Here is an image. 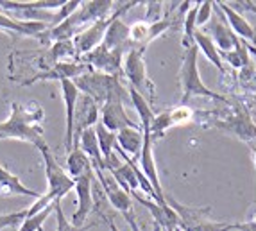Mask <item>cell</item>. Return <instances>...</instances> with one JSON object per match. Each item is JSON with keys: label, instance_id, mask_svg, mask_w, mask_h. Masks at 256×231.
Here are the masks:
<instances>
[{"label": "cell", "instance_id": "obj_4", "mask_svg": "<svg viewBox=\"0 0 256 231\" xmlns=\"http://www.w3.org/2000/svg\"><path fill=\"white\" fill-rule=\"evenodd\" d=\"M144 52H146V48H140V47L129 48L124 56V66H122V70H124V77L129 81V86L134 88L140 95H144L149 102H152L154 97H156V86H154V82L147 76Z\"/></svg>", "mask_w": 256, "mask_h": 231}, {"label": "cell", "instance_id": "obj_6", "mask_svg": "<svg viewBox=\"0 0 256 231\" xmlns=\"http://www.w3.org/2000/svg\"><path fill=\"white\" fill-rule=\"evenodd\" d=\"M124 56H126V50H108V48H104L100 45L95 50H92L90 54L82 56L79 61L88 64L95 72L120 77L124 76V70H122V66H124Z\"/></svg>", "mask_w": 256, "mask_h": 231}, {"label": "cell", "instance_id": "obj_3", "mask_svg": "<svg viewBox=\"0 0 256 231\" xmlns=\"http://www.w3.org/2000/svg\"><path fill=\"white\" fill-rule=\"evenodd\" d=\"M197 52H199L197 45L184 50L183 63H181V70H180V82H181V90H183L181 106H184L190 100V97H206V98H215V100L228 102L226 97H222L217 92H212L202 82L201 76H199V68H197Z\"/></svg>", "mask_w": 256, "mask_h": 231}, {"label": "cell", "instance_id": "obj_18", "mask_svg": "<svg viewBox=\"0 0 256 231\" xmlns=\"http://www.w3.org/2000/svg\"><path fill=\"white\" fill-rule=\"evenodd\" d=\"M0 29L8 30L11 34L27 36V38H40L50 27L47 24H42V22H24L9 16L6 13H0Z\"/></svg>", "mask_w": 256, "mask_h": 231}, {"label": "cell", "instance_id": "obj_37", "mask_svg": "<svg viewBox=\"0 0 256 231\" xmlns=\"http://www.w3.org/2000/svg\"><path fill=\"white\" fill-rule=\"evenodd\" d=\"M162 231H176V228H166V230H162Z\"/></svg>", "mask_w": 256, "mask_h": 231}, {"label": "cell", "instance_id": "obj_25", "mask_svg": "<svg viewBox=\"0 0 256 231\" xmlns=\"http://www.w3.org/2000/svg\"><path fill=\"white\" fill-rule=\"evenodd\" d=\"M92 168H94V165H92L90 158H88L79 147L70 150L68 156H66V172L70 174L72 180L81 178L82 174H86V172L92 170Z\"/></svg>", "mask_w": 256, "mask_h": 231}, {"label": "cell", "instance_id": "obj_23", "mask_svg": "<svg viewBox=\"0 0 256 231\" xmlns=\"http://www.w3.org/2000/svg\"><path fill=\"white\" fill-rule=\"evenodd\" d=\"M194 40H196V45L197 48H201V52L206 56V60L210 61V63H214L215 66L218 68V72H226V68H224V64H222V58H220V52H218V48L215 47L214 40L210 38L208 34H206L202 29H196V34H194Z\"/></svg>", "mask_w": 256, "mask_h": 231}, {"label": "cell", "instance_id": "obj_11", "mask_svg": "<svg viewBox=\"0 0 256 231\" xmlns=\"http://www.w3.org/2000/svg\"><path fill=\"white\" fill-rule=\"evenodd\" d=\"M124 100L120 98H110L100 106V124L106 129L113 131V133H118L120 129L126 128H138L140 124H136L134 120L129 118V115L126 113Z\"/></svg>", "mask_w": 256, "mask_h": 231}, {"label": "cell", "instance_id": "obj_38", "mask_svg": "<svg viewBox=\"0 0 256 231\" xmlns=\"http://www.w3.org/2000/svg\"><path fill=\"white\" fill-rule=\"evenodd\" d=\"M254 167H256V149H254Z\"/></svg>", "mask_w": 256, "mask_h": 231}, {"label": "cell", "instance_id": "obj_33", "mask_svg": "<svg viewBox=\"0 0 256 231\" xmlns=\"http://www.w3.org/2000/svg\"><path fill=\"white\" fill-rule=\"evenodd\" d=\"M147 14L144 22L147 24H156L162 20V11H163V2H147Z\"/></svg>", "mask_w": 256, "mask_h": 231}, {"label": "cell", "instance_id": "obj_13", "mask_svg": "<svg viewBox=\"0 0 256 231\" xmlns=\"http://www.w3.org/2000/svg\"><path fill=\"white\" fill-rule=\"evenodd\" d=\"M95 172V170H94ZM95 176H97L98 183H100V186H102L104 194H106L108 201L111 202V206L115 208V210H118L120 214H131L132 212V197L131 194L126 192L122 186H120L118 183L115 181V178L110 174V172H95Z\"/></svg>", "mask_w": 256, "mask_h": 231}, {"label": "cell", "instance_id": "obj_10", "mask_svg": "<svg viewBox=\"0 0 256 231\" xmlns=\"http://www.w3.org/2000/svg\"><path fill=\"white\" fill-rule=\"evenodd\" d=\"M113 16H115V13L108 18H102V20H97L95 24L88 26L82 32H79V34L72 40L74 45H76V50H77L79 60L102 45L104 36H106V30H108V27H110L111 20H113Z\"/></svg>", "mask_w": 256, "mask_h": 231}, {"label": "cell", "instance_id": "obj_30", "mask_svg": "<svg viewBox=\"0 0 256 231\" xmlns=\"http://www.w3.org/2000/svg\"><path fill=\"white\" fill-rule=\"evenodd\" d=\"M170 128H174V122H172L170 110H166V112L156 115L152 126H150V136H152V140H160V138L165 136V133Z\"/></svg>", "mask_w": 256, "mask_h": 231}, {"label": "cell", "instance_id": "obj_34", "mask_svg": "<svg viewBox=\"0 0 256 231\" xmlns=\"http://www.w3.org/2000/svg\"><path fill=\"white\" fill-rule=\"evenodd\" d=\"M235 231H256V218L246 222H235Z\"/></svg>", "mask_w": 256, "mask_h": 231}, {"label": "cell", "instance_id": "obj_2", "mask_svg": "<svg viewBox=\"0 0 256 231\" xmlns=\"http://www.w3.org/2000/svg\"><path fill=\"white\" fill-rule=\"evenodd\" d=\"M74 84L77 86V90L82 95H88V97L94 98L98 106H102L110 98H120L124 102L131 100L129 98V88H126L120 81V77L115 76L88 70L86 74L74 79Z\"/></svg>", "mask_w": 256, "mask_h": 231}, {"label": "cell", "instance_id": "obj_21", "mask_svg": "<svg viewBox=\"0 0 256 231\" xmlns=\"http://www.w3.org/2000/svg\"><path fill=\"white\" fill-rule=\"evenodd\" d=\"M79 149L90 158L92 165H94L95 172H106V163H104L102 152H100V147H98V140H97V133H95V128L86 129L84 133L79 138ZM76 147V149H77Z\"/></svg>", "mask_w": 256, "mask_h": 231}, {"label": "cell", "instance_id": "obj_9", "mask_svg": "<svg viewBox=\"0 0 256 231\" xmlns=\"http://www.w3.org/2000/svg\"><path fill=\"white\" fill-rule=\"evenodd\" d=\"M100 120V106L88 95H79L74 116V149L79 146V138L86 129H92ZM72 149V150H74Z\"/></svg>", "mask_w": 256, "mask_h": 231}, {"label": "cell", "instance_id": "obj_19", "mask_svg": "<svg viewBox=\"0 0 256 231\" xmlns=\"http://www.w3.org/2000/svg\"><path fill=\"white\" fill-rule=\"evenodd\" d=\"M116 147L124 154H128L131 160H140L142 147H144V129L126 128L116 133Z\"/></svg>", "mask_w": 256, "mask_h": 231}, {"label": "cell", "instance_id": "obj_8", "mask_svg": "<svg viewBox=\"0 0 256 231\" xmlns=\"http://www.w3.org/2000/svg\"><path fill=\"white\" fill-rule=\"evenodd\" d=\"M88 70H92L88 64L81 63V61H64V63H56L50 68H47L45 72H40L36 76L29 77L26 81H20L22 86H29L34 82L42 81H74L79 76L86 74Z\"/></svg>", "mask_w": 256, "mask_h": 231}, {"label": "cell", "instance_id": "obj_35", "mask_svg": "<svg viewBox=\"0 0 256 231\" xmlns=\"http://www.w3.org/2000/svg\"><path fill=\"white\" fill-rule=\"evenodd\" d=\"M124 218L128 220L129 226H131V231H142L140 226H138V222H136V218H134V215H132V212L131 214H124Z\"/></svg>", "mask_w": 256, "mask_h": 231}, {"label": "cell", "instance_id": "obj_31", "mask_svg": "<svg viewBox=\"0 0 256 231\" xmlns=\"http://www.w3.org/2000/svg\"><path fill=\"white\" fill-rule=\"evenodd\" d=\"M27 217V208L26 210L14 212V214H0V231L6 228L18 226L20 222H24V218Z\"/></svg>", "mask_w": 256, "mask_h": 231}, {"label": "cell", "instance_id": "obj_27", "mask_svg": "<svg viewBox=\"0 0 256 231\" xmlns=\"http://www.w3.org/2000/svg\"><path fill=\"white\" fill-rule=\"evenodd\" d=\"M178 228H181L183 231H235V222H220V220H214L206 215L201 220Z\"/></svg>", "mask_w": 256, "mask_h": 231}, {"label": "cell", "instance_id": "obj_22", "mask_svg": "<svg viewBox=\"0 0 256 231\" xmlns=\"http://www.w3.org/2000/svg\"><path fill=\"white\" fill-rule=\"evenodd\" d=\"M129 98H131V104L132 108L136 110L138 113V118H140V128L147 133H150V126H152L154 118H156V113L152 112V108H150V102L147 100L144 95L138 94L134 88L129 86Z\"/></svg>", "mask_w": 256, "mask_h": 231}, {"label": "cell", "instance_id": "obj_32", "mask_svg": "<svg viewBox=\"0 0 256 231\" xmlns=\"http://www.w3.org/2000/svg\"><path fill=\"white\" fill-rule=\"evenodd\" d=\"M212 11H214V2H210V0L199 2V9H197V18H196L197 29L204 27L212 20Z\"/></svg>", "mask_w": 256, "mask_h": 231}, {"label": "cell", "instance_id": "obj_1", "mask_svg": "<svg viewBox=\"0 0 256 231\" xmlns=\"http://www.w3.org/2000/svg\"><path fill=\"white\" fill-rule=\"evenodd\" d=\"M45 112L36 100L30 102H11V115L6 122H0V140H18L32 144L38 149L47 146L43 129Z\"/></svg>", "mask_w": 256, "mask_h": 231}, {"label": "cell", "instance_id": "obj_26", "mask_svg": "<svg viewBox=\"0 0 256 231\" xmlns=\"http://www.w3.org/2000/svg\"><path fill=\"white\" fill-rule=\"evenodd\" d=\"M220 58H222V61L230 63L233 68L244 70L246 66L251 64V60H249V47L246 45V42L240 38H238V42H236L235 48L230 52H222Z\"/></svg>", "mask_w": 256, "mask_h": 231}, {"label": "cell", "instance_id": "obj_29", "mask_svg": "<svg viewBox=\"0 0 256 231\" xmlns=\"http://www.w3.org/2000/svg\"><path fill=\"white\" fill-rule=\"evenodd\" d=\"M54 214H56V231H88L97 224V222H92V224H84V226H74L68 218L64 217L61 201L54 202Z\"/></svg>", "mask_w": 256, "mask_h": 231}, {"label": "cell", "instance_id": "obj_36", "mask_svg": "<svg viewBox=\"0 0 256 231\" xmlns=\"http://www.w3.org/2000/svg\"><path fill=\"white\" fill-rule=\"evenodd\" d=\"M106 220H108V226H110V231H120L118 228H116V224L113 222L111 218H106Z\"/></svg>", "mask_w": 256, "mask_h": 231}, {"label": "cell", "instance_id": "obj_24", "mask_svg": "<svg viewBox=\"0 0 256 231\" xmlns=\"http://www.w3.org/2000/svg\"><path fill=\"white\" fill-rule=\"evenodd\" d=\"M95 133H97V140H98V147H100V152H102V158L104 163H106V168L108 165L111 163V160L115 158L116 154V133L110 131V129L104 128L100 122L95 126Z\"/></svg>", "mask_w": 256, "mask_h": 231}, {"label": "cell", "instance_id": "obj_15", "mask_svg": "<svg viewBox=\"0 0 256 231\" xmlns=\"http://www.w3.org/2000/svg\"><path fill=\"white\" fill-rule=\"evenodd\" d=\"M215 6H217V9L222 13L226 24L230 26V29L233 30L240 40L256 43V32L251 24L248 22V18L244 16L242 13H238L233 6L226 4V2H215Z\"/></svg>", "mask_w": 256, "mask_h": 231}, {"label": "cell", "instance_id": "obj_5", "mask_svg": "<svg viewBox=\"0 0 256 231\" xmlns=\"http://www.w3.org/2000/svg\"><path fill=\"white\" fill-rule=\"evenodd\" d=\"M40 152H42L43 162H45V176H47V184H48L47 194H43V196L47 197L48 202L61 201L70 190L76 188V181L70 178V174L61 167L60 163L56 162L54 154L50 152L48 146L42 147Z\"/></svg>", "mask_w": 256, "mask_h": 231}, {"label": "cell", "instance_id": "obj_17", "mask_svg": "<svg viewBox=\"0 0 256 231\" xmlns=\"http://www.w3.org/2000/svg\"><path fill=\"white\" fill-rule=\"evenodd\" d=\"M217 8V6H215ZM220 13V11H218ZM206 32V30H204ZM206 34L210 36V38L214 40V43H215V47L218 48V52H230V50H233L235 48V45H236V42H238V36L233 32V30L228 27V24H226V20H224V16H222V13H220V16L218 18H214V20L210 22V26H208V32Z\"/></svg>", "mask_w": 256, "mask_h": 231}, {"label": "cell", "instance_id": "obj_12", "mask_svg": "<svg viewBox=\"0 0 256 231\" xmlns=\"http://www.w3.org/2000/svg\"><path fill=\"white\" fill-rule=\"evenodd\" d=\"M214 126L222 129V131H226V133L235 134L236 138H240L244 142L256 140V126L246 108L236 110L226 120H217V122H214Z\"/></svg>", "mask_w": 256, "mask_h": 231}, {"label": "cell", "instance_id": "obj_7", "mask_svg": "<svg viewBox=\"0 0 256 231\" xmlns=\"http://www.w3.org/2000/svg\"><path fill=\"white\" fill-rule=\"evenodd\" d=\"M76 181V194H77V210L74 212L70 222L74 226H84L88 220L90 214L94 212V181H95V172L94 168L82 174L81 178H77Z\"/></svg>", "mask_w": 256, "mask_h": 231}, {"label": "cell", "instance_id": "obj_28", "mask_svg": "<svg viewBox=\"0 0 256 231\" xmlns=\"http://www.w3.org/2000/svg\"><path fill=\"white\" fill-rule=\"evenodd\" d=\"M54 202H52L50 206H47L45 210L40 212V214L24 218V222L20 224V230L18 231H43V224H45V220H47L52 212H54Z\"/></svg>", "mask_w": 256, "mask_h": 231}, {"label": "cell", "instance_id": "obj_14", "mask_svg": "<svg viewBox=\"0 0 256 231\" xmlns=\"http://www.w3.org/2000/svg\"><path fill=\"white\" fill-rule=\"evenodd\" d=\"M152 136L150 133L144 131V147H142V154H140V168L144 172L149 183L152 184L154 192L156 196L160 197V201L165 202L166 204V199H165V192L162 188V183H160V176H158V168H156V162H154V154H152Z\"/></svg>", "mask_w": 256, "mask_h": 231}, {"label": "cell", "instance_id": "obj_16", "mask_svg": "<svg viewBox=\"0 0 256 231\" xmlns=\"http://www.w3.org/2000/svg\"><path fill=\"white\" fill-rule=\"evenodd\" d=\"M61 97H63L64 108H66V131H64V149H74V116H76V106L79 100L81 92L77 90L74 81H61Z\"/></svg>", "mask_w": 256, "mask_h": 231}, {"label": "cell", "instance_id": "obj_39", "mask_svg": "<svg viewBox=\"0 0 256 231\" xmlns=\"http://www.w3.org/2000/svg\"><path fill=\"white\" fill-rule=\"evenodd\" d=\"M176 231H183V230H181V228H176Z\"/></svg>", "mask_w": 256, "mask_h": 231}, {"label": "cell", "instance_id": "obj_20", "mask_svg": "<svg viewBox=\"0 0 256 231\" xmlns=\"http://www.w3.org/2000/svg\"><path fill=\"white\" fill-rule=\"evenodd\" d=\"M0 196L2 197H11V196H24V197H32V199H40L42 194L36 190L27 188L26 184L22 183L18 176L11 174L6 167H2L0 163Z\"/></svg>", "mask_w": 256, "mask_h": 231}]
</instances>
